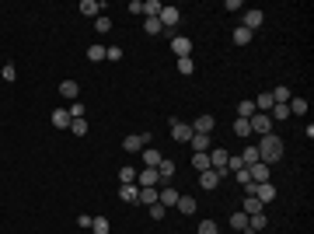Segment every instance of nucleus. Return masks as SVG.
Instances as JSON below:
<instances>
[{"instance_id": "603ef678", "label": "nucleus", "mask_w": 314, "mask_h": 234, "mask_svg": "<svg viewBox=\"0 0 314 234\" xmlns=\"http://www.w3.org/2000/svg\"><path fill=\"white\" fill-rule=\"evenodd\" d=\"M129 11H133V14H140V18H143V0H133V4H129Z\"/></svg>"}, {"instance_id": "c9c22d12", "label": "nucleus", "mask_w": 314, "mask_h": 234, "mask_svg": "<svg viewBox=\"0 0 314 234\" xmlns=\"http://www.w3.org/2000/svg\"><path fill=\"white\" fill-rule=\"evenodd\" d=\"M94 31H98V35H108V31H112V18H105V14L94 18Z\"/></svg>"}, {"instance_id": "4468645a", "label": "nucleus", "mask_w": 314, "mask_h": 234, "mask_svg": "<svg viewBox=\"0 0 314 234\" xmlns=\"http://www.w3.org/2000/svg\"><path fill=\"white\" fill-rule=\"evenodd\" d=\"M188 144H192L195 154H206V150L213 147V137H206V133H192V140H188Z\"/></svg>"}, {"instance_id": "f03ea898", "label": "nucleus", "mask_w": 314, "mask_h": 234, "mask_svg": "<svg viewBox=\"0 0 314 234\" xmlns=\"http://www.w3.org/2000/svg\"><path fill=\"white\" fill-rule=\"evenodd\" d=\"M245 192H248V196H255V199H258L262 206L276 199V185H272V182H251V185L245 189Z\"/></svg>"}, {"instance_id": "c03bdc74", "label": "nucleus", "mask_w": 314, "mask_h": 234, "mask_svg": "<svg viewBox=\"0 0 314 234\" xmlns=\"http://www.w3.org/2000/svg\"><path fill=\"white\" fill-rule=\"evenodd\" d=\"M241 168H245V164H241V154H230V157H227V172L234 175V172H241Z\"/></svg>"}, {"instance_id": "1a4fd4ad", "label": "nucleus", "mask_w": 314, "mask_h": 234, "mask_svg": "<svg viewBox=\"0 0 314 234\" xmlns=\"http://www.w3.org/2000/svg\"><path fill=\"white\" fill-rule=\"evenodd\" d=\"M220 172H213V168H206V172H199V185H203V189H206V192H213V189H217L220 185Z\"/></svg>"}, {"instance_id": "7c9ffc66", "label": "nucleus", "mask_w": 314, "mask_h": 234, "mask_svg": "<svg viewBox=\"0 0 314 234\" xmlns=\"http://www.w3.org/2000/svg\"><path fill=\"white\" fill-rule=\"evenodd\" d=\"M178 210H182V213H185V217H192V213H195V199H192V196H178Z\"/></svg>"}, {"instance_id": "79ce46f5", "label": "nucleus", "mask_w": 314, "mask_h": 234, "mask_svg": "<svg viewBox=\"0 0 314 234\" xmlns=\"http://www.w3.org/2000/svg\"><path fill=\"white\" fill-rule=\"evenodd\" d=\"M70 133H73V137H88V122H84V119H73V122H70Z\"/></svg>"}, {"instance_id": "e433bc0d", "label": "nucleus", "mask_w": 314, "mask_h": 234, "mask_svg": "<svg viewBox=\"0 0 314 234\" xmlns=\"http://www.w3.org/2000/svg\"><path fill=\"white\" fill-rule=\"evenodd\" d=\"M248 42H251V31L238 25V28H234V46H248Z\"/></svg>"}, {"instance_id": "09e8293b", "label": "nucleus", "mask_w": 314, "mask_h": 234, "mask_svg": "<svg viewBox=\"0 0 314 234\" xmlns=\"http://www.w3.org/2000/svg\"><path fill=\"white\" fill-rule=\"evenodd\" d=\"M234 178H238V185H245V189L251 185V175H248V168H241V172H234Z\"/></svg>"}, {"instance_id": "412c9836", "label": "nucleus", "mask_w": 314, "mask_h": 234, "mask_svg": "<svg viewBox=\"0 0 314 234\" xmlns=\"http://www.w3.org/2000/svg\"><path fill=\"white\" fill-rule=\"evenodd\" d=\"M248 175H251V182H269V164H262V161H258V164H251Z\"/></svg>"}, {"instance_id": "a19ab883", "label": "nucleus", "mask_w": 314, "mask_h": 234, "mask_svg": "<svg viewBox=\"0 0 314 234\" xmlns=\"http://www.w3.org/2000/svg\"><path fill=\"white\" fill-rule=\"evenodd\" d=\"M143 164L147 168H157L161 164V150H143Z\"/></svg>"}, {"instance_id": "5701e85b", "label": "nucleus", "mask_w": 314, "mask_h": 234, "mask_svg": "<svg viewBox=\"0 0 314 234\" xmlns=\"http://www.w3.org/2000/svg\"><path fill=\"white\" fill-rule=\"evenodd\" d=\"M230 227H234V231H248V213H245V210H238V213H234V217H230Z\"/></svg>"}, {"instance_id": "393cba45", "label": "nucleus", "mask_w": 314, "mask_h": 234, "mask_svg": "<svg viewBox=\"0 0 314 234\" xmlns=\"http://www.w3.org/2000/svg\"><path fill=\"white\" fill-rule=\"evenodd\" d=\"M234 137H241V140L251 137V122L248 119H234Z\"/></svg>"}, {"instance_id": "de8ad7c7", "label": "nucleus", "mask_w": 314, "mask_h": 234, "mask_svg": "<svg viewBox=\"0 0 314 234\" xmlns=\"http://www.w3.org/2000/svg\"><path fill=\"white\" fill-rule=\"evenodd\" d=\"M66 112H70V119H84V105H81V98H77V102H70V109H66Z\"/></svg>"}, {"instance_id": "0eeeda50", "label": "nucleus", "mask_w": 314, "mask_h": 234, "mask_svg": "<svg viewBox=\"0 0 314 234\" xmlns=\"http://www.w3.org/2000/svg\"><path fill=\"white\" fill-rule=\"evenodd\" d=\"M136 182H140V189H157L161 175H157V168H143V172H136Z\"/></svg>"}, {"instance_id": "c85d7f7f", "label": "nucleus", "mask_w": 314, "mask_h": 234, "mask_svg": "<svg viewBox=\"0 0 314 234\" xmlns=\"http://www.w3.org/2000/svg\"><path fill=\"white\" fill-rule=\"evenodd\" d=\"M255 116V102L245 98V102H238V119H251Z\"/></svg>"}, {"instance_id": "2f4dec72", "label": "nucleus", "mask_w": 314, "mask_h": 234, "mask_svg": "<svg viewBox=\"0 0 314 234\" xmlns=\"http://www.w3.org/2000/svg\"><path fill=\"white\" fill-rule=\"evenodd\" d=\"M161 7H164L161 0H143V18H157V14H161Z\"/></svg>"}, {"instance_id": "f704fd0d", "label": "nucleus", "mask_w": 314, "mask_h": 234, "mask_svg": "<svg viewBox=\"0 0 314 234\" xmlns=\"http://www.w3.org/2000/svg\"><path fill=\"white\" fill-rule=\"evenodd\" d=\"M241 210H245V213H248V217H251V213H262V210H265V206L258 203V199H255V196H245V206H241Z\"/></svg>"}, {"instance_id": "dca6fc26", "label": "nucleus", "mask_w": 314, "mask_h": 234, "mask_svg": "<svg viewBox=\"0 0 314 234\" xmlns=\"http://www.w3.org/2000/svg\"><path fill=\"white\" fill-rule=\"evenodd\" d=\"M60 94L66 98V102H77V98H81V84H77V81H63Z\"/></svg>"}, {"instance_id": "ddd939ff", "label": "nucleus", "mask_w": 314, "mask_h": 234, "mask_svg": "<svg viewBox=\"0 0 314 234\" xmlns=\"http://www.w3.org/2000/svg\"><path fill=\"white\" fill-rule=\"evenodd\" d=\"M101 11H105L101 0H81V14L84 18H101Z\"/></svg>"}, {"instance_id": "8fccbe9b", "label": "nucleus", "mask_w": 314, "mask_h": 234, "mask_svg": "<svg viewBox=\"0 0 314 234\" xmlns=\"http://www.w3.org/2000/svg\"><path fill=\"white\" fill-rule=\"evenodd\" d=\"M150 217H154V220H164V206L154 203V206H150Z\"/></svg>"}, {"instance_id": "423d86ee", "label": "nucleus", "mask_w": 314, "mask_h": 234, "mask_svg": "<svg viewBox=\"0 0 314 234\" xmlns=\"http://www.w3.org/2000/svg\"><path fill=\"white\" fill-rule=\"evenodd\" d=\"M157 21H161V28H175V25L182 21V11H178V7H161Z\"/></svg>"}, {"instance_id": "49530a36", "label": "nucleus", "mask_w": 314, "mask_h": 234, "mask_svg": "<svg viewBox=\"0 0 314 234\" xmlns=\"http://www.w3.org/2000/svg\"><path fill=\"white\" fill-rule=\"evenodd\" d=\"M195 234H220L217 220H203V224H199V231H195Z\"/></svg>"}, {"instance_id": "4be33fe9", "label": "nucleus", "mask_w": 314, "mask_h": 234, "mask_svg": "<svg viewBox=\"0 0 314 234\" xmlns=\"http://www.w3.org/2000/svg\"><path fill=\"white\" fill-rule=\"evenodd\" d=\"M241 164H245V168H251V164H258V147H255V144L241 150Z\"/></svg>"}, {"instance_id": "58836bf2", "label": "nucleus", "mask_w": 314, "mask_h": 234, "mask_svg": "<svg viewBox=\"0 0 314 234\" xmlns=\"http://www.w3.org/2000/svg\"><path fill=\"white\" fill-rule=\"evenodd\" d=\"M143 31H147V35H161V21H157V18H143Z\"/></svg>"}, {"instance_id": "a878e982", "label": "nucleus", "mask_w": 314, "mask_h": 234, "mask_svg": "<svg viewBox=\"0 0 314 234\" xmlns=\"http://www.w3.org/2000/svg\"><path fill=\"white\" fill-rule=\"evenodd\" d=\"M136 196H140L136 185H119V199H123V203H136Z\"/></svg>"}, {"instance_id": "4c0bfd02", "label": "nucleus", "mask_w": 314, "mask_h": 234, "mask_svg": "<svg viewBox=\"0 0 314 234\" xmlns=\"http://www.w3.org/2000/svg\"><path fill=\"white\" fill-rule=\"evenodd\" d=\"M88 59H91V63H98V59H105V46H101V42H94V46H88Z\"/></svg>"}, {"instance_id": "6e6552de", "label": "nucleus", "mask_w": 314, "mask_h": 234, "mask_svg": "<svg viewBox=\"0 0 314 234\" xmlns=\"http://www.w3.org/2000/svg\"><path fill=\"white\" fill-rule=\"evenodd\" d=\"M171 137H175L178 144H188V140H192V126H188V122H178V119H171Z\"/></svg>"}, {"instance_id": "6ab92c4d", "label": "nucleus", "mask_w": 314, "mask_h": 234, "mask_svg": "<svg viewBox=\"0 0 314 234\" xmlns=\"http://www.w3.org/2000/svg\"><path fill=\"white\" fill-rule=\"evenodd\" d=\"M70 122H73V119H70L66 109H53V126H56V129H70Z\"/></svg>"}, {"instance_id": "2eb2a0df", "label": "nucleus", "mask_w": 314, "mask_h": 234, "mask_svg": "<svg viewBox=\"0 0 314 234\" xmlns=\"http://www.w3.org/2000/svg\"><path fill=\"white\" fill-rule=\"evenodd\" d=\"M178 196H182L178 189H171V185H164V189L157 192V203H161V206H175V203H178Z\"/></svg>"}, {"instance_id": "f257e3e1", "label": "nucleus", "mask_w": 314, "mask_h": 234, "mask_svg": "<svg viewBox=\"0 0 314 234\" xmlns=\"http://www.w3.org/2000/svg\"><path fill=\"white\" fill-rule=\"evenodd\" d=\"M255 147H258V161H262V164H269V168H272V164L283 157V140L276 137V133L258 137V144H255Z\"/></svg>"}, {"instance_id": "9b49d317", "label": "nucleus", "mask_w": 314, "mask_h": 234, "mask_svg": "<svg viewBox=\"0 0 314 234\" xmlns=\"http://www.w3.org/2000/svg\"><path fill=\"white\" fill-rule=\"evenodd\" d=\"M262 21H265V14L262 11H245V21H241V28H248V31H255V28H262Z\"/></svg>"}, {"instance_id": "f8f14e48", "label": "nucleus", "mask_w": 314, "mask_h": 234, "mask_svg": "<svg viewBox=\"0 0 314 234\" xmlns=\"http://www.w3.org/2000/svg\"><path fill=\"white\" fill-rule=\"evenodd\" d=\"M188 126H192V133H206V137H210L213 126H217V119H213V116H199L195 122H188Z\"/></svg>"}, {"instance_id": "39448f33", "label": "nucleus", "mask_w": 314, "mask_h": 234, "mask_svg": "<svg viewBox=\"0 0 314 234\" xmlns=\"http://www.w3.org/2000/svg\"><path fill=\"white\" fill-rule=\"evenodd\" d=\"M227 157H230V154H227L223 147H210V168H213V172L227 175Z\"/></svg>"}, {"instance_id": "3c124183", "label": "nucleus", "mask_w": 314, "mask_h": 234, "mask_svg": "<svg viewBox=\"0 0 314 234\" xmlns=\"http://www.w3.org/2000/svg\"><path fill=\"white\" fill-rule=\"evenodd\" d=\"M91 220H94V217H88V213H81V217H77V224H81L84 231H91Z\"/></svg>"}, {"instance_id": "9d476101", "label": "nucleus", "mask_w": 314, "mask_h": 234, "mask_svg": "<svg viewBox=\"0 0 314 234\" xmlns=\"http://www.w3.org/2000/svg\"><path fill=\"white\" fill-rule=\"evenodd\" d=\"M171 49H175V56H192V39L188 35H178V39H171Z\"/></svg>"}, {"instance_id": "ea45409f", "label": "nucleus", "mask_w": 314, "mask_h": 234, "mask_svg": "<svg viewBox=\"0 0 314 234\" xmlns=\"http://www.w3.org/2000/svg\"><path fill=\"white\" fill-rule=\"evenodd\" d=\"M105 59L108 63H119L123 59V46H105Z\"/></svg>"}, {"instance_id": "72a5a7b5", "label": "nucleus", "mask_w": 314, "mask_h": 234, "mask_svg": "<svg viewBox=\"0 0 314 234\" xmlns=\"http://www.w3.org/2000/svg\"><path fill=\"white\" fill-rule=\"evenodd\" d=\"M192 168H195V172H206V168H210V150H206V154H192Z\"/></svg>"}, {"instance_id": "37998d69", "label": "nucleus", "mask_w": 314, "mask_h": 234, "mask_svg": "<svg viewBox=\"0 0 314 234\" xmlns=\"http://www.w3.org/2000/svg\"><path fill=\"white\" fill-rule=\"evenodd\" d=\"M91 234H108V220H105V217H94V220H91Z\"/></svg>"}, {"instance_id": "bb28decb", "label": "nucleus", "mask_w": 314, "mask_h": 234, "mask_svg": "<svg viewBox=\"0 0 314 234\" xmlns=\"http://www.w3.org/2000/svg\"><path fill=\"white\" fill-rule=\"evenodd\" d=\"M269 109H272V91H265V94L255 98V112H269Z\"/></svg>"}, {"instance_id": "a18cd8bd", "label": "nucleus", "mask_w": 314, "mask_h": 234, "mask_svg": "<svg viewBox=\"0 0 314 234\" xmlns=\"http://www.w3.org/2000/svg\"><path fill=\"white\" fill-rule=\"evenodd\" d=\"M192 70H195V63H192V56H182V59H178V74H185V77H188Z\"/></svg>"}, {"instance_id": "c756f323", "label": "nucleus", "mask_w": 314, "mask_h": 234, "mask_svg": "<svg viewBox=\"0 0 314 234\" xmlns=\"http://www.w3.org/2000/svg\"><path fill=\"white\" fill-rule=\"evenodd\" d=\"M119 185H136V168H119Z\"/></svg>"}, {"instance_id": "20e7f679", "label": "nucleus", "mask_w": 314, "mask_h": 234, "mask_svg": "<svg viewBox=\"0 0 314 234\" xmlns=\"http://www.w3.org/2000/svg\"><path fill=\"white\" fill-rule=\"evenodd\" d=\"M248 122H251V133H258V137L272 133V119H269V112H255Z\"/></svg>"}, {"instance_id": "473e14b6", "label": "nucleus", "mask_w": 314, "mask_h": 234, "mask_svg": "<svg viewBox=\"0 0 314 234\" xmlns=\"http://www.w3.org/2000/svg\"><path fill=\"white\" fill-rule=\"evenodd\" d=\"M0 77H4L7 84H14V81H18V66H14V63H4V66H0Z\"/></svg>"}, {"instance_id": "f3484780", "label": "nucleus", "mask_w": 314, "mask_h": 234, "mask_svg": "<svg viewBox=\"0 0 314 234\" xmlns=\"http://www.w3.org/2000/svg\"><path fill=\"white\" fill-rule=\"evenodd\" d=\"M157 175H161V182H171V178H175V161H171V157H161Z\"/></svg>"}, {"instance_id": "a211bd4d", "label": "nucleus", "mask_w": 314, "mask_h": 234, "mask_svg": "<svg viewBox=\"0 0 314 234\" xmlns=\"http://www.w3.org/2000/svg\"><path fill=\"white\" fill-rule=\"evenodd\" d=\"M265 224H269V220H265V210H262V213H251V217H248V231H245V234L265 231Z\"/></svg>"}, {"instance_id": "cd10ccee", "label": "nucleus", "mask_w": 314, "mask_h": 234, "mask_svg": "<svg viewBox=\"0 0 314 234\" xmlns=\"http://www.w3.org/2000/svg\"><path fill=\"white\" fill-rule=\"evenodd\" d=\"M136 189H140V185H136ZM136 203H143V206H154V203H157V189H140Z\"/></svg>"}, {"instance_id": "aec40b11", "label": "nucleus", "mask_w": 314, "mask_h": 234, "mask_svg": "<svg viewBox=\"0 0 314 234\" xmlns=\"http://www.w3.org/2000/svg\"><path fill=\"white\" fill-rule=\"evenodd\" d=\"M286 109H290V116H304V112H307V98H297V94H293V98L286 102Z\"/></svg>"}, {"instance_id": "7ed1b4c3", "label": "nucleus", "mask_w": 314, "mask_h": 234, "mask_svg": "<svg viewBox=\"0 0 314 234\" xmlns=\"http://www.w3.org/2000/svg\"><path fill=\"white\" fill-rule=\"evenodd\" d=\"M147 144H150V133H129V137L123 140V150L126 154H140Z\"/></svg>"}, {"instance_id": "b1692460", "label": "nucleus", "mask_w": 314, "mask_h": 234, "mask_svg": "<svg viewBox=\"0 0 314 234\" xmlns=\"http://www.w3.org/2000/svg\"><path fill=\"white\" fill-rule=\"evenodd\" d=\"M290 98H293V91L286 88V84H280V88L272 91V105H286V102H290Z\"/></svg>"}]
</instances>
